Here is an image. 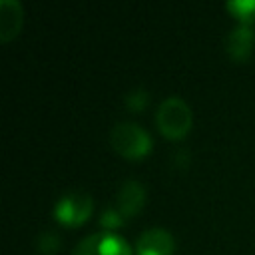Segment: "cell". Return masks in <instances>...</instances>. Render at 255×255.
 <instances>
[{"instance_id":"277c9868","label":"cell","mask_w":255,"mask_h":255,"mask_svg":"<svg viewBox=\"0 0 255 255\" xmlns=\"http://www.w3.org/2000/svg\"><path fill=\"white\" fill-rule=\"evenodd\" d=\"M72 255H131L129 245L124 237L112 231H98L86 235L76 243Z\"/></svg>"},{"instance_id":"30bf717a","label":"cell","mask_w":255,"mask_h":255,"mask_svg":"<svg viewBox=\"0 0 255 255\" xmlns=\"http://www.w3.org/2000/svg\"><path fill=\"white\" fill-rule=\"evenodd\" d=\"M36 247H38V251L42 255H54L58 251V247H60V239H58V235L54 231H44V233L38 235Z\"/></svg>"},{"instance_id":"9c48e42d","label":"cell","mask_w":255,"mask_h":255,"mask_svg":"<svg viewBox=\"0 0 255 255\" xmlns=\"http://www.w3.org/2000/svg\"><path fill=\"white\" fill-rule=\"evenodd\" d=\"M225 6L241 24H251L255 20V0H229Z\"/></svg>"},{"instance_id":"8fae6325","label":"cell","mask_w":255,"mask_h":255,"mask_svg":"<svg viewBox=\"0 0 255 255\" xmlns=\"http://www.w3.org/2000/svg\"><path fill=\"white\" fill-rule=\"evenodd\" d=\"M145 104H147V92L143 88H135V90H131V92L126 94V106L129 110L137 112V110L145 108Z\"/></svg>"},{"instance_id":"ba28073f","label":"cell","mask_w":255,"mask_h":255,"mask_svg":"<svg viewBox=\"0 0 255 255\" xmlns=\"http://www.w3.org/2000/svg\"><path fill=\"white\" fill-rule=\"evenodd\" d=\"M22 26V6L18 0H0V40H12Z\"/></svg>"},{"instance_id":"6da1fadb","label":"cell","mask_w":255,"mask_h":255,"mask_svg":"<svg viewBox=\"0 0 255 255\" xmlns=\"http://www.w3.org/2000/svg\"><path fill=\"white\" fill-rule=\"evenodd\" d=\"M155 124L159 131L171 139L185 135L191 128V110L179 96H167L155 112Z\"/></svg>"},{"instance_id":"52a82bcc","label":"cell","mask_w":255,"mask_h":255,"mask_svg":"<svg viewBox=\"0 0 255 255\" xmlns=\"http://www.w3.org/2000/svg\"><path fill=\"white\" fill-rule=\"evenodd\" d=\"M143 199H145L143 185L135 179H126V181H122V185L118 189L116 205L122 215H135L141 209Z\"/></svg>"},{"instance_id":"7c38bea8","label":"cell","mask_w":255,"mask_h":255,"mask_svg":"<svg viewBox=\"0 0 255 255\" xmlns=\"http://www.w3.org/2000/svg\"><path fill=\"white\" fill-rule=\"evenodd\" d=\"M100 223H102L104 227H108V229L118 227V225L122 223V215H120L118 209L108 207V209H104V213H102V217H100Z\"/></svg>"},{"instance_id":"3957f363","label":"cell","mask_w":255,"mask_h":255,"mask_svg":"<svg viewBox=\"0 0 255 255\" xmlns=\"http://www.w3.org/2000/svg\"><path fill=\"white\" fill-rule=\"evenodd\" d=\"M90 213H92V197L82 189L66 191L64 195H60V199L54 205V217L70 227L84 223Z\"/></svg>"},{"instance_id":"8992f818","label":"cell","mask_w":255,"mask_h":255,"mask_svg":"<svg viewBox=\"0 0 255 255\" xmlns=\"http://www.w3.org/2000/svg\"><path fill=\"white\" fill-rule=\"evenodd\" d=\"M255 42V32L251 30L249 24H237L225 38V50L227 54L237 60V62H243L249 58L251 54V46Z\"/></svg>"},{"instance_id":"7a4b0ae2","label":"cell","mask_w":255,"mask_h":255,"mask_svg":"<svg viewBox=\"0 0 255 255\" xmlns=\"http://www.w3.org/2000/svg\"><path fill=\"white\" fill-rule=\"evenodd\" d=\"M110 143L120 155L128 159H137L151 147L149 133L135 122H118L110 131Z\"/></svg>"},{"instance_id":"5b68a950","label":"cell","mask_w":255,"mask_h":255,"mask_svg":"<svg viewBox=\"0 0 255 255\" xmlns=\"http://www.w3.org/2000/svg\"><path fill=\"white\" fill-rule=\"evenodd\" d=\"M173 237L161 227H149L135 241V255H171Z\"/></svg>"}]
</instances>
